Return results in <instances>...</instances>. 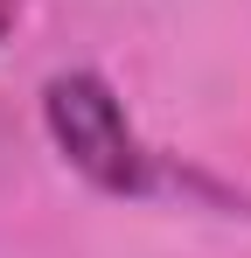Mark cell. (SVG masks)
Instances as JSON below:
<instances>
[{"instance_id": "6da1fadb", "label": "cell", "mask_w": 251, "mask_h": 258, "mask_svg": "<svg viewBox=\"0 0 251 258\" xmlns=\"http://www.w3.org/2000/svg\"><path fill=\"white\" fill-rule=\"evenodd\" d=\"M42 126H49V140L63 147V161H70L84 181H98V188H112V196H147L154 161H147L140 133L126 126L119 91L105 84L98 70L49 77V84H42Z\"/></svg>"}, {"instance_id": "7a4b0ae2", "label": "cell", "mask_w": 251, "mask_h": 258, "mask_svg": "<svg viewBox=\"0 0 251 258\" xmlns=\"http://www.w3.org/2000/svg\"><path fill=\"white\" fill-rule=\"evenodd\" d=\"M21 14H28V0H0V42L14 35V21H21Z\"/></svg>"}]
</instances>
